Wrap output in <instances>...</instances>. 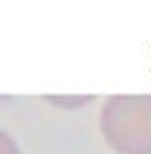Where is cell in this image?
I'll use <instances>...</instances> for the list:
<instances>
[{"mask_svg": "<svg viewBox=\"0 0 151 154\" xmlns=\"http://www.w3.org/2000/svg\"><path fill=\"white\" fill-rule=\"evenodd\" d=\"M103 142L116 154H151V94H118L98 114Z\"/></svg>", "mask_w": 151, "mask_h": 154, "instance_id": "6da1fadb", "label": "cell"}, {"mask_svg": "<svg viewBox=\"0 0 151 154\" xmlns=\"http://www.w3.org/2000/svg\"><path fill=\"white\" fill-rule=\"evenodd\" d=\"M48 104L53 106H63V109H78V106H86L93 101V96H78V99H61V96H46Z\"/></svg>", "mask_w": 151, "mask_h": 154, "instance_id": "7a4b0ae2", "label": "cell"}, {"mask_svg": "<svg viewBox=\"0 0 151 154\" xmlns=\"http://www.w3.org/2000/svg\"><path fill=\"white\" fill-rule=\"evenodd\" d=\"M0 154H20L18 152V144H15V139L10 137L8 131H0Z\"/></svg>", "mask_w": 151, "mask_h": 154, "instance_id": "3957f363", "label": "cell"}]
</instances>
